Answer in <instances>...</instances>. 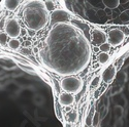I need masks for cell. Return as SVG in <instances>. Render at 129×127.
<instances>
[{"mask_svg":"<svg viewBox=\"0 0 129 127\" xmlns=\"http://www.w3.org/2000/svg\"><path fill=\"white\" fill-rule=\"evenodd\" d=\"M42 64L60 76H74L88 67L91 46L84 32L71 23L52 26L39 51Z\"/></svg>","mask_w":129,"mask_h":127,"instance_id":"6da1fadb","label":"cell"},{"mask_svg":"<svg viewBox=\"0 0 129 127\" xmlns=\"http://www.w3.org/2000/svg\"><path fill=\"white\" fill-rule=\"evenodd\" d=\"M49 12L46 9L44 1L32 0L25 4L23 9V20L28 29L39 31L49 23Z\"/></svg>","mask_w":129,"mask_h":127,"instance_id":"7a4b0ae2","label":"cell"},{"mask_svg":"<svg viewBox=\"0 0 129 127\" xmlns=\"http://www.w3.org/2000/svg\"><path fill=\"white\" fill-rule=\"evenodd\" d=\"M61 88L71 94L79 93L83 88V81L77 76H67L61 80Z\"/></svg>","mask_w":129,"mask_h":127,"instance_id":"3957f363","label":"cell"},{"mask_svg":"<svg viewBox=\"0 0 129 127\" xmlns=\"http://www.w3.org/2000/svg\"><path fill=\"white\" fill-rule=\"evenodd\" d=\"M21 28L20 23L17 18H9L7 20L6 25H5V33L8 37L12 39H17L21 34Z\"/></svg>","mask_w":129,"mask_h":127,"instance_id":"277c9868","label":"cell"},{"mask_svg":"<svg viewBox=\"0 0 129 127\" xmlns=\"http://www.w3.org/2000/svg\"><path fill=\"white\" fill-rule=\"evenodd\" d=\"M69 20H70L69 12L64 9H56L50 16V20L53 26L57 24H61V23H68Z\"/></svg>","mask_w":129,"mask_h":127,"instance_id":"5b68a950","label":"cell"},{"mask_svg":"<svg viewBox=\"0 0 129 127\" xmlns=\"http://www.w3.org/2000/svg\"><path fill=\"white\" fill-rule=\"evenodd\" d=\"M125 39V34L121 29H112L107 33V42L112 46L120 45Z\"/></svg>","mask_w":129,"mask_h":127,"instance_id":"8992f818","label":"cell"},{"mask_svg":"<svg viewBox=\"0 0 129 127\" xmlns=\"http://www.w3.org/2000/svg\"><path fill=\"white\" fill-rule=\"evenodd\" d=\"M92 41L95 45H102L107 42V36L102 30L95 29L92 32Z\"/></svg>","mask_w":129,"mask_h":127,"instance_id":"52a82bcc","label":"cell"},{"mask_svg":"<svg viewBox=\"0 0 129 127\" xmlns=\"http://www.w3.org/2000/svg\"><path fill=\"white\" fill-rule=\"evenodd\" d=\"M117 76V70L115 66L107 67L102 73V81L105 83H111Z\"/></svg>","mask_w":129,"mask_h":127,"instance_id":"ba28073f","label":"cell"},{"mask_svg":"<svg viewBox=\"0 0 129 127\" xmlns=\"http://www.w3.org/2000/svg\"><path fill=\"white\" fill-rule=\"evenodd\" d=\"M59 102L62 106H64V107H69V106L73 104V102H76V98H74V95L71 93L63 92L59 96Z\"/></svg>","mask_w":129,"mask_h":127,"instance_id":"9c48e42d","label":"cell"},{"mask_svg":"<svg viewBox=\"0 0 129 127\" xmlns=\"http://www.w3.org/2000/svg\"><path fill=\"white\" fill-rule=\"evenodd\" d=\"M3 5L9 12H14L19 7L20 1H18V0H5V1H3Z\"/></svg>","mask_w":129,"mask_h":127,"instance_id":"30bf717a","label":"cell"},{"mask_svg":"<svg viewBox=\"0 0 129 127\" xmlns=\"http://www.w3.org/2000/svg\"><path fill=\"white\" fill-rule=\"evenodd\" d=\"M102 2L107 8H111V9H114V8L118 7L120 4L119 0H103Z\"/></svg>","mask_w":129,"mask_h":127,"instance_id":"8fae6325","label":"cell"},{"mask_svg":"<svg viewBox=\"0 0 129 127\" xmlns=\"http://www.w3.org/2000/svg\"><path fill=\"white\" fill-rule=\"evenodd\" d=\"M8 47L10 48V49H13V50H17V49H19L20 48V46H21V42H20V40L19 39H10L9 41H8Z\"/></svg>","mask_w":129,"mask_h":127,"instance_id":"7c38bea8","label":"cell"},{"mask_svg":"<svg viewBox=\"0 0 129 127\" xmlns=\"http://www.w3.org/2000/svg\"><path fill=\"white\" fill-rule=\"evenodd\" d=\"M97 60L100 64H106L110 60V54H105V52H99L97 54Z\"/></svg>","mask_w":129,"mask_h":127,"instance_id":"4fadbf2b","label":"cell"},{"mask_svg":"<svg viewBox=\"0 0 129 127\" xmlns=\"http://www.w3.org/2000/svg\"><path fill=\"white\" fill-rule=\"evenodd\" d=\"M123 113H124V108L122 106H116L114 108V114H115V117L120 120L123 117Z\"/></svg>","mask_w":129,"mask_h":127,"instance_id":"5bb4252c","label":"cell"},{"mask_svg":"<svg viewBox=\"0 0 129 127\" xmlns=\"http://www.w3.org/2000/svg\"><path fill=\"white\" fill-rule=\"evenodd\" d=\"M8 44V36L5 32L0 31V46H6Z\"/></svg>","mask_w":129,"mask_h":127,"instance_id":"9a60e30c","label":"cell"},{"mask_svg":"<svg viewBox=\"0 0 129 127\" xmlns=\"http://www.w3.org/2000/svg\"><path fill=\"white\" fill-rule=\"evenodd\" d=\"M45 3V6H46V9L48 10V12H55V8H56V5H55V2L54 1H51V0H46L44 1Z\"/></svg>","mask_w":129,"mask_h":127,"instance_id":"2e32d148","label":"cell"},{"mask_svg":"<svg viewBox=\"0 0 129 127\" xmlns=\"http://www.w3.org/2000/svg\"><path fill=\"white\" fill-rule=\"evenodd\" d=\"M66 117H67L68 122L73 123V122H76L78 120V113H77V111H70V112L67 113Z\"/></svg>","mask_w":129,"mask_h":127,"instance_id":"e0dca14e","label":"cell"},{"mask_svg":"<svg viewBox=\"0 0 129 127\" xmlns=\"http://www.w3.org/2000/svg\"><path fill=\"white\" fill-rule=\"evenodd\" d=\"M111 48H112V45L109 43V42H106V43H104V44H102V45L99 46L100 51H101V52H105V54H109L110 50H111Z\"/></svg>","mask_w":129,"mask_h":127,"instance_id":"ac0fdd59","label":"cell"},{"mask_svg":"<svg viewBox=\"0 0 129 127\" xmlns=\"http://www.w3.org/2000/svg\"><path fill=\"white\" fill-rule=\"evenodd\" d=\"M118 79H119L120 82H125L127 80V75H126V73L125 72H120V73H118Z\"/></svg>","mask_w":129,"mask_h":127,"instance_id":"d6986e66","label":"cell"},{"mask_svg":"<svg viewBox=\"0 0 129 127\" xmlns=\"http://www.w3.org/2000/svg\"><path fill=\"white\" fill-rule=\"evenodd\" d=\"M99 83H100V77H95L93 80H92V82H91V86L92 87H96V86H98L99 85Z\"/></svg>","mask_w":129,"mask_h":127,"instance_id":"ffe728a7","label":"cell"},{"mask_svg":"<svg viewBox=\"0 0 129 127\" xmlns=\"http://www.w3.org/2000/svg\"><path fill=\"white\" fill-rule=\"evenodd\" d=\"M6 22H7V20H6L5 18L0 20V30L5 29V25H6Z\"/></svg>","mask_w":129,"mask_h":127,"instance_id":"44dd1931","label":"cell"},{"mask_svg":"<svg viewBox=\"0 0 129 127\" xmlns=\"http://www.w3.org/2000/svg\"><path fill=\"white\" fill-rule=\"evenodd\" d=\"M86 124H87L88 126H90V125L93 124V118H92V116H91V115L88 116L87 119H86Z\"/></svg>","mask_w":129,"mask_h":127,"instance_id":"7402d4cb","label":"cell"},{"mask_svg":"<svg viewBox=\"0 0 129 127\" xmlns=\"http://www.w3.org/2000/svg\"><path fill=\"white\" fill-rule=\"evenodd\" d=\"M27 34V30L26 29H22L21 30V34H20V36H25Z\"/></svg>","mask_w":129,"mask_h":127,"instance_id":"603a6c76","label":"cell"},{"mask_svg":"<svg viewBox=\"0 0 129 127\" xmlns=\"http://www.w3.org/2000/svg\"><path fill=\"white\" fill-rule=\"evenodd\" d=\"M122 31H123V30H122ZM123 33L125 34V36H128V35H129V29H128L127 27H126V29L123 31Z\"/></svg>","mask_w":129,"mask_h":127,"instance_id":"cb8c5ba5","label":"cell"},{"mask_svg":"<svg viewBox=\"0 0 129 127\" xmlns=\"http://www.w3.org/2000/svg\"><path fill=\"white\" fill-rule=\"evenodd\" d=\"M94 50H95V51H98V50H100V49H99V47H98V48L96 47V48H94Z\"/></svg>","mask_w":129,"mask_h":127,"instance_id":"d4e9b609","label":"cell"}]
</instances>
